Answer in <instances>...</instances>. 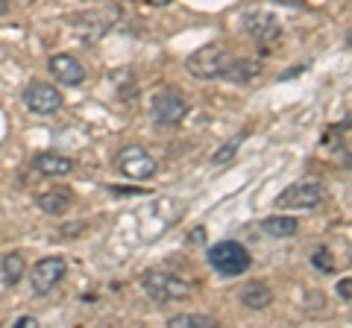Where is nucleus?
Returning a JSON list of instances; mask_svg holds the SVG:
<instances>
[{
  "label": "nucleus",
  "mask_w": 352,
  "mask_h": 328,
  "mask_svg": "<svg viewBox=\"0 0 352 328\" xmlns=\"http://www.w3.org/2000/svg\"><path fill=\"white\" fill-rule=\"evenodd\" d=\"M208 264H212L214 272H220L223 279H235V276H244L250 270L252 258L247 253V246H241L238 240H220L208 249Z\"/></svg>",
  "instance_id": "nucleus-1"
},
{
  "label": "nucleus",
  "mask_w": 352,
  "mask_h": 328,
  "mask_svg": "<svg viewBox=\"0 0 352 328\" xmlns=\"http://www.w3.org/2000/svg\"><path fill=\"white\" fill-rule=\"evenodd\" d=\"M141 288H144V293L159 302V305H168V302H176V299H188L191 296V284L179 279V276H170V272H144L141 276Z\"/></svg>",
  "instance_id": "nucleus-2"
},
{
  "label": "nucleus",
  "mask_w": 352,
  "mask_h": 328,
  "mask_svg": "<svg viewBox=\"0 0 352 328\" xmlns=\"http://www.w3.org/2000/svg\"><path fill=\"white\" fill-rule=\"evenodd\" d=\"M229 59L232 56H229V50L223 45H206L191 53L185 68H188V73L197 76V80H217V76H223Z\"/></svg>",
  "instance_id": "nucleus-3"
},
{
  "label": "nucleus",
  "mask_w": 352,
  "mask_h": 328,
  "mask_svg": "<svg viewBox=\"0 0 352 328\" xmlns=\"http://www.w3.org/2000/svg\"><path fill=\"white\" fill-rule=\"evenodd\" d=\"M185 115H188V100L176 89H162L150 100V117L156 120L159 126H176Z\"/></svg>",
  "instance_id": "nucleus-4"
},
{
  "label": "nucleus",
  "mask_w": 352,
  "mask_h": 328,
  "mask_svg": "<svg viewBox=\"0 0 352 328\" xmlns=\"http://www.w3.org/2000/svg\"><path fill=\"white\" fill-rule=\"evenodd\" d=\"M115 167L124 173L126 179H135V182H144L150 179L153 173H156V159L150 156V152L144 147H138V144H129L118 152V159H115Z\"/></svg>",
  "instance_id": "nucleus-5"
},
{
  "label": "nucleus",
  "mask_w": 352,
  "mask_h": 328,
  "mask_svg": "<svg viewBox=\"0 0 352 328\" xmlns=\"http://www.w3.org/2000/svg\"><path fill=\"white\" fill-rule=\"evenodd\" d=\"M323 200H326L323 185L314 179H305V182H296L291 188H285L276 196V205L279 209H317Z\"/></svg>",
  "instance_id": "nucleus-6"
},
{
  "label": "nucleus",
  "mask_w": 352,
  "mask_h": 328,
  "mask_svg": "<svg viewBox=\"0 0 352 328\" xmlns=\"http://www.w3.org/2000/svg\"><path fill=\"white\" fill-rule=\"evenodd\" d=\"M65 272H68V267H65V261H62L59 255L41 258L38 264L32 267V272H30L32 293H36V296H47V293L65 279Z\"/></svg>",
  "instance_id": "nucleus-7"
},
{
  "label": "nucleus",
  "mask_w": 352,
  "mask_h": 328,
  "mask_svg": "<svg viewBox=\"0 0 352 328\" xmlns=\"http://www.w3.org/2000/svg\"><path fill=\"white\" fill-rule=\"evenodd\" d=\"M115 18H118V6H97V9H88L82 15H71V24L80 30L88 41H97L109 27H112Z\"/></svg>",
  "instance_id": "nucleus-8"
},
{
  "label": "nucleus",
  "mask_w": 352,
  "mask_h": 328,
  "mask_svg": "<svg viewBox=\"0 0 352 328\" xmlns=\"http://www.w3.org/2000/svg\"><path fill=\"white\" fill-rule=\"evenodd\" d=\"M24 106L36 115H53L62 108V94L47 82H30L24 89Z\"/></svg>",
  "instance_id": "nucleus-9"
},
{
  "label": "nucleus",
  "mask_w": 352,
  "mask_h": 328,
  "mask_svg": "<svg viewBox=\"0 0 352 328\" xmlns=\"http://www.w3.org/2000/svg\"><path fill=\"white\" fill-rule=\"evenodd\" d=\"M244 30H247V36L256 41H276L282 32V24L267 9H250L244 15Z\"/></svg>",
  "instance_id": "nucleus-10"
},
{
  "label": "nucleus",
  "mask_w": 352,
  "mask_h": 328,
  "mask_svg": "<svg viewBox=\"0 0 352 328\" xmlns=\"http://www.w3.org/2000/svg\"><path fill=\"white\" fill-rule=\"evenodd\" d=\"M50 71L62 85H80L85 80L82 62L76 56H71V53H59V56H53L50 59Z\"/></svg>",
  "instance_id": "nucleus-11"
},
{
  "label": "nucleus",
  "mask_w": 352,
  "mask_h": 328,
  "mask_svg": "<svg viewBox=\"0 0 352 328\" xmlns=\"http://www.w3.org/2000/svg\"><path fill=\"white\" fill-rule=\"evenodd\" d=\"M32 170L41 176H68L74 170V161L68 156H59V152H38L32 159Z\"/></svg>",
  "instance_id": "nucleus-12"
},
{
  "label": "nucleus",
  "mask_w": 352,
  "mask_h": 328,
  "mask_svg": "<svg viewBox=\"0 0 352 328\" xmlns=\"http://www.w3.org/2000/svg\"><path fill=\"white\" fill-rule=\"evenodd\" d=\"M238 299H241V305H244V308H250V311H264V308H267V305L273 302V293H270L267 284L250 281L247 288L238 293Z\"/></svg>",
  "instance_id": "nucleus-13"
},
{
  "label": "nucleus",
  "mask_w": 352,
  "mask_h": 328,
  "mask_svg": "<svg viewBox=\"0 0 352 328\" xmlns=\"http://www.w3.org/2000/svg\"><path fill=\"white\" fill-rule=\"evenodd\" d=\"M71 202H74V196L68 188H56V191H47V194H41L36 205L44 211V214H65L71 209Z\"/></svg>",
  "instance_id": "nucleus-14"
},
{
  "label": "nucleus",
  "mask_w": 352,
  "mask_h": 328,
  "mask_svg": "<svg viewBox=\"0 0 352 328\" xmlns=\"http://www.w3.org/2000/svg\"><path fill=\"white\" fill-rule=\"evenodd\" d=\"M261 73V65L258 62H250V59H229L226 65V71L223 76L226 80H232V82H250V80H256V76Z\"/></svg>",
  "instance_id": "nucleus-15"
},
{
  "label": "nucleus",
  "mask_w": 352,
  "mask_h": 328,
  "mask_svg": "<svg viewBox=\"0 0 352 328\" xmlns=\"http://www.w3.org/2000/svg\"><path fill=\"white\" fill-rule=\"evenodd\" d=\"M24 270H27V264H24V255L21 253H9L0 261V279H3L6 288H15V284L24 279Z\"/></svg>",
  "instance_id": "nucleus-16"
},
{
  "label": "nucleus",
  "mask_w": 352,
  "mask_h": 328,
  "mask_svg": "<svg viewBox=\"0 0 352 328\" xmlns=\"http://www.w3.org/2000/svg\"><path fill=\"white\" fill-rule=\"evenodd\" d=\"M261 229L270 237H294L296 229H300V223H296L294 217H267V220L261 223Z\"/></svg>",
  "instance_id": "nucleus-17"
},
{
  "label": "nucleus",
  "mask_w": 352,
  "mask_h": 328,
  "mask_svg": "<svg viewBox=\"0 0 352 328\" xmlns=\"http://www.w3.org/2000/svg\"><path fill=\"white\" fill-rule=\"evenodd\" d=\"M170 328H217L214 316H203V314H179L168 320Z\"/></svg>",
  "instance_id": "nucleus-18"
},
{
  "label": "nucleus",
  "mask_w": 352,
  "mask_h": 328,
  "mask_svg": "<svg viewBox=\"0 0 352 328\" xmlns=\"http://www.w3.org/2000/svg\"><path fill=\"white\" fill-rule=\"evenodd\" d=\"M244 138H247V132H238V135L229 138L226 144L212 156V164H217V167H220V164H229V161H232V159H235V152H238V147L244 144Z\"/></svg>",
  "instance_id": "nucleus-19"
},
{
  "label": "nucleus",
  "mask_w": 352,
  "mask_h": 328,
  "mask_svg": "<svg viewBox=\"0 0 352 328\" xmlns=\"http://www.w3.org/2000/svg\"><path fill=\"white\" fill-rule=\"evenodd\" d=\"M311 264L317 267V270H323V272H332L335 270V261H332V253H329L326 246H320L317 253L311 255Z\"/></svg>",
  "instance_id": "nucleus-20"
},
{
  "label": "nucleus",
  "mask_w": 352,
  "mask_h": 328,
  "mask_svg": "<svg viewBox=\"0 0 352 328\" xmlns=\"http://www.w3.org/2000/svg\"><path fill=\"white\" fill-rule=\"evenodd\" d=\"M338 296L344 299V302L352 299V281H349V279H340V284H338Z\"/></svg>",
  "instance_id": "nucleus-21"
},
{
  "label": "nucleus",
  "mask_w": 352,
  "mask_h": 328,
  "mask_svg": "<svg viewBox=\"0 0 352 328\" xmlns=\"http://www.w3.org/2000/svg\"><path fill=\"white\" fill-rule=\"evenodd\" d=\"M38 323L36 320H32V316H21V320H18V328H36Z\"/></svg>",
  "instance_id": "nucleus-22"
},
{
  "label": "nucleus",
  "mask_w": 352,
  "mask_h": 328,
  "mask_svg": "<svg viewBox=\"0 0 352 328\" xmlns=\"http://www.w3.org/2000/svg\"><path fill=\"white\" fill-rule=\"evenodd\" d=\"M9 12V0H0V18H3Z\"/></svg>",
  "instance_id": "nucleus-23"
},
{
  "label": "nucleus",
  "mask_w": 352,
  "mask_h": 328,
  "mask_svg": "<svg viewBox=\"0 0 352 328\" xmlns=\"http://www.w3.org/2000/svg\"><path fill=\"white\" fill-rule=\"evenodd\" d=\"M153 3H156V6H168L170 0H153Z\"/></svg>",
  "instance_id": "nucleus-24"
}]
</instances>
